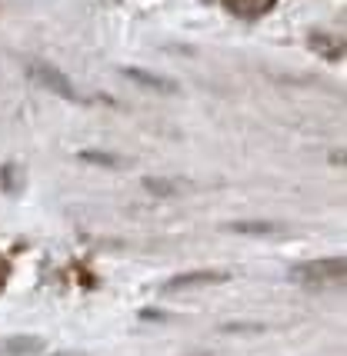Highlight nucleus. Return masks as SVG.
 <instances>
[{"label": "nucleus", "instance_id": "1", "mask_svg": "<svg viewBox=\"0 0 347 356\" xmlns=\"http://www.w3.org/2000/svg\"><path fill=\"white\" fill-rule=\"evenodd\" d=\"M344 257H327V260H311V264L291 266V280L300 283V286H334V283H344Z\"/></svg>", "mask_w": 347, "mask_h": 356}, {"label": "nucleus", "instance_id": "2", "mask_svg": "<svg viewBox=\"0 0 347 356\" xmlns=\"http://www.w3.org/2000/svg\"><path fill=\"white\" fill-rule=\"evenodd\" d=\"M27 70H31V77L44 87V90L57 93V97H63V100H77V90H74V83H70V77L63 74L61 67H54V63H44V60H33L27 63Z\"/></svg>", "mask_w": 347, "mask_h": 356}, {"label": "nucleus", "instance_id": "3", "mask_svg": "<svg viewBox=\"0 0 347 356\" xmlns=\"http://www.w3.org/2000/svg\"><path fill=\"white\" fill-rule=\"evenodd\" d=\"M224 280H231V273H224V270H197V273H180V277H174L164 283V290L174 293V290H190V286H210V283H224Z\"/></svg>", "mask_w": 347, "mask_h": 356}, {"label": "nucleus", "instance_id": "4", "mask_svg": "<svg viewBox=\"0 0 347 356\" xmlns=\"http://www.w3.org/2000/svg\"><path fill=\"white\" fill-rule=\"evenodd\" d=\"M307 44L314 47L317 54H324L327 60H341V57H344V40H341V37H331V33L314 31L311 37H307Z\"/></svg>", "mask_w": 347, "mask_h": 356}, {"label": "nucleus", "instance_id": "5", "mask_svg": "<svg viewBox=\"0 0 347 356\" xmlns=\"http://www.w3.org/2000/svg\"><path fill=\"white\" fill-rule=\"evenodd\" d=\"M227 3V10L237 17H247V20H254V17L268 14L270 7L277 3V0H224Z\"/></svg>", "mask_w": 347, "mask_h": 356}, {"label": "nucleus", "instance_id": "6", "mask_svg": "<svg viewBox=\"0 0 347 356\" xmlns=\"http://www.w3.org/2000/svg\"><path fill=\"white\" fill-rule=\"evenodd\" d=\"M124 77L137 80L141 87H154V90H160V93H174V90H177V83H174V80L157 77V74H147V70H137V67H127Z\"/></svg>", "mask_w": 347, "mask_h": 356}, {"label": "nucleus", "instance_id": "7", "mask_svg": "<svg viewBox=\"0 0 347 356\" xmlns=\"http://www.w3.org/2000/svg\"><path fill=\"white\" fill-rule=\"evenodd\" d=\"M190 184H184V180H157V177H147L144 180V190H151L154 197H177L180 190H187Z\"/></svg>", "mask_w": 347, "mask_h": 356}, {"label": "nucleus", "instance_id": "8", "mask_svg": "<svg viewBox=\"0 0 347 356\" xmlns=\"http://www.w3.org/2000/svg\"><path fill=\"white\" fill-rule=\"evenodd\" d=\"M44 343L37 340V337H17V340H7L3 343V353H10V356H31L37 353Z\"/></svg>", "mask_w": 347, "mask_h": 356}, {"label": "nucleus", "instance_id": "9", "mask_svg": "<svg viewBox=\"0 0 347 356\" xmlns=\"http://www.w3.org/2000/svg\"><path fill=\"white\" fill-rule=\"evenodd\" d=\"M80 160H87V163H97V167H107V170L121 167V156L100 154V150H84V154H80Z\"/></svg>", "mask_w": 347, "mask_h": 356}, {"label": "nucleus", "instance_id": "10", "mask_svg": "<svg viewBox=\"0 0 347 356\" xmlns=\"http://www.w3.org/2000/svg\"><path fill=\"white\" fill-rule=\"evenodd\" d=\"M231 230H237V233H277L281 227H274V223H231Z\"/></svg>", "mask_w": 347, "mask_h": 356}, {"label": "nucleus", "instance_id": "11", "mask_svg": "<svg viewBox=\"0 0 347 356\" xmlns=\"http://www.w3.org/2000/svg\"><path fill=\"white\" fill-rule=\"evenodd\" d=\"M3 280H7V264L0 260V286H3Z\"/></svg>", "mask_w": 347, "mask_h": 356}, {"label": "nucleus", "instance_id": "12", "mask_svg": "<svg viewBox=\"0 0 347 356\" xmlns=\"http://www.w3.org/2000/svg\"><path fill=\"white\" fill-rule=\"evenodd\" d=\"M57 356H77V353H57Z\"/></svg>", "mask_w": 347, "mask_h": 356}]
</instances>
